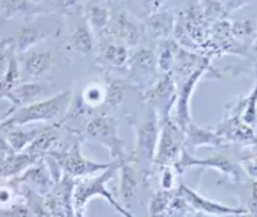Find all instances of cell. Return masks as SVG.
Wrapping results in <instances>:
<instances>
[{"label": "cell", "instance_id": "8992f818", "mask_svg": "<svg viewBox=\"0 0 257 217\" xmlns=\"http://www.w3.org/2000/svg\"><path fill=\"white\" fill-rule=\"evenodd\" d=\"M48 155L54 156L55 160L60 162L63 171L71 176L73 178H83V176H95L96 172H102L105 171L106 168H109L112 162L108 164H102V162H96V161H92L89 158H86L83 155V152L80 150V144L79 142H74L73 146L68 150H64V152H57V150H51Z\"/></svg>", "mask_w": 257, "mask_h": 217}, {"label": "cell", "instance_id": "52a82bcc", "mask_svg": "<svg viewBox=\"0 0 257 217\" xmlns=\"http://www.w3.org/2000/svg\"><path fill=\"white\" fill-rule=\"evenodd\" d=\"M177 96V87L175 78L170 72H166L162 78L154 82L144 93V98L160 116V120L169 119L175 106Z\"/></svg>", "mask_w": 257, "mask_h": 217}, {"label": "cell", "instance_id": "30bf717a", "mask_svg": "<svg viewBox=\"0 0 257 217\" xmlns=\"http://www.w3.org/2000/svg\"><path fill=\"white\" fill-rule=\"evenodd\" d=\"M177 194L182 196L192 210L202 213V214H212V216H227V214H247V208L241 207H230L224 203H218L214 200L205 198L195 190H192L186 184L180 182L177 187Z\"/></svg>", "mask_w": 257, "mask_h": 217}, {"label": "cell", "instance_id": "7402d4cb", "mask_svg": "<svg viewBox=\"0 0 257 217\" xmlns=\"http://www.w3.org/2000/svg\"><path fill=\"white\" fill-rule=\"evenodd\" d=\"M58 142H60L58 130L51 126L48 129H42L40 135L32 140V144L25 150L38 158H44L47 154H50L51 150H54L58 146Z\"/></svg>", "mask_w": 257, "mask_h": 217}, {"label": "cell", "instance_id": "6da1fadb", "mask_svg": "<svg viewBox=\"0 0 257 217\" xmlns=\"http://www.w3.org/2000/svg\"><path fill=\"white\" fill-rule=\"evenodd\" d=\"M71 102V92L64 90L50 98L34 102L31 104L16 108L8 114L0 118V132L8 130L11 128L25 126L29 123H51L60 116L68 103Z\"/></svg>", "mask_w": 257, "mask_h": 217}, {"label": "cell", "instance_id": "d4e9b609", "mask_svg": "<svg viewBox=\"0 0 257 217\" xmlns=\"http://www.w3.org/2000/svg\"><path fill=\"white\" fill-rule=\"evenodd\" d=\"M42 129H32V130H24L22 126L11 128L6 130V139L9 145L12 146L15 152H22L32 144V140L40 135Z\"/></svg>", "mask_w": 257, "mask_h": 217}, {"label": "cell", "instance_id": "44dd1931", "mask_svg": "<svg viewBox=\"0 0 257 217\" xmlns=\"http://www.w3.org/2000/svg\"><path fill=\"white\" fill-rule=\"evenodd\" d=\"M48 35L34 22H25L22 26L18 29L16 38L14 41L15 54H24L29 48L37 45L38 42L47 40Z\"/></svg>", "mask_w": 257, "mask_h": 217}, {"label": "cell", "instance_id": "83f0119b", "mask_svg": "<svg viewBox=\"0 0 257 217\" xmlns=\"http://www.w3.org/2000/svg\"><path fill=\"white\" fill-rule=\"evenodd\" d=\"M177 44L173 41H164L163 40L160 46V54L157 55V67L160 71L170 72V70L175 66V55H176Z\"/></svg>", "mask_w": 257, "mask_h": 217}, {"label": "cell", "instance_id": "836d02e7", "mask_svg": "<svg viewBox=\"0 0 257 217\" xmlns=\"http://www.w3.org/2000/svg\"><path fill=\"white\" fill-rule=\"evenodd\" d=\"M162 176H160V187L163 190H173L175 188V168L170 165L162 166Z\"/></svg>", "mask_w": 257, "mask_h": 217}, {"label": "cell", "instance_id": "d590c367", "mask_svg": "<svg viewBox=\"0 0 257 217\" xmlns=\"http://www.w3.org/2000/svg\"><path fill=\"white\" fill-rule=\"evenodd\" d=\"M15 191L8 187V186H3L0 187V208H12L14 207V200H15Z\"/></svg>", "mask_w": 257, "mask_h": 217}, {"label": "cell", "instance_id": "7a4b0ae2", "mask_svg": "<svg viewBox=\"0 0 257 217\" xmlns=\"http://www.w3.org/2000/svg\"><path fill=\"white\" fill-rule=\"evenodd\" d=\"M119 165L121 161H115L109 168L105 171H102L99 176H83L80 181L76 182L74 191H73V207H74V216H81L86 212L87 203L93 198V197H102L105 198L110 207H113L121 216L130 217L133 216L131 212L125 207H122L121 204L115 200V197L112 196V192L108 190V182L118 174L119 171Z\"/></svg>", "mask_w": 257, "mask_h": 217}, {"label": "cell", "instance_id": "ac0fdd59", "mask_svg": "<svg viewBox=\"0 0 257 217\" xmlns=\"http://www.w3.org/2000/svg\"><path fill=\"white\" fill-rule=\"evenodd\" d=\"M185 139H186V146H190L192 150L196 148H217L225 145L222 136L215 132H211L205 128H201L193 122L188 124V128L185 129Z\"/></svg>", "mask_w": 257, "mask_h": 217}, {"label": "cell", "instance_id": "2e32d148", "mask_svg": "<svg viewBox=\"0 0 257 217\" xmlns=\"http://www.w3.org/2000/svg\"><path fill=\"white\" fill-rule=\"evenodd\" d=\"M67 50L81 55H90L95 51V36L87 20L79 22L67 40Z\"/></svg>", "mask_w": 257, "mask_h": 217}, {"label": "cell", "instance_id": "9c48e42d", "mask_svg": "<svg viewBox=\"0 0 257 217\" xmlns=\"http://www.w3.org/2000/svg\"><path fill=\"white\" fill-rule=\"evenodd\" d=\"M206 68H208V64H206V66H202V67L196 68L193 72H190L189 77H186L185 82L177 87L176 102H175V106H173V110H172L170 118H172L173 122H176L183 130H185V129L188 128V124L192 122L189 112L190 97L193 94V90H195L198 82H201V78L203 77Z\"/></svg>", "mask_w": 257, "mask_h": 217}, {"label": "cell", "instance_id": "8fae6325", "mask_svg": "<svg viewBox=\"0 0 257 217\" xmlns=\"http://www.w3.org/2000/svg\"><path fill=\"white\" fill-rule=\"evenodd\" d=\"M157 55L150 50H140L130 55L128 76L140 87H151L157 72Z\"/></svg>", "mask_w": 257, "mask_h": 217}, {"label": "cell", "instance_id": "484cf974", "mask_svg": "<svg viewBox=\"0 0 257 217\" xmlns=\"http://www.w3.org/2000/svg\"><path fill=\"white\" fill-rule=\"evenodd\" d=\"M19 76H21V70H19V64H18V58L15 54H11L8 68H6L3 77L0 78V93L6 94L8 92H11L14 87H16L18 82H19Z\"/></svg>", "mask_w": 257, "mask_h": 217}, {"label": "cell", "instance_id": "f546056e", "mask_svg": "<svg viewBox=\"0 0 257 217\" xmlns=\"http://www.w3.org/2000/svg\"><path fill=\"white\" fill-rule=\"evenodd\" d=\"M35 4L31 0H5V10L3 18H11L14 14H25L29 18L31 14H35Z\"/></svg>", "mask_w": 257, "mask_h": 217}, {"label": "cell", "instance_id": "603a6c76", "mask_svg": "<svg viewBox=\"0 0 257 217\" xmlns=\"http://www.w3.org/2000/svg\"><path fill=\"white\" fill-rule=\"evenodd\" d=\"M84 19L87 20L93 32H103L110 20L109 8L100 2H89L84 9Z\"/></svg>", "mask_w": 257, "mask_h": 217}, {"label": "cell", "instance_id": "277c9868", "mask_svg": "<svg viewBox=\"0 0 257 217\" xmlns=\"http://www.w3.org/2000/svg\"><path fill=\"white\" fill-rule=\"evenodd\" d=\"M160 122H162V128H160L154 164L159 166L173 165L180 158L182 150H185L183 148V145L186 144L185 130L176 122H173L172 118Z\"/></svg>", "mask_w": 257, "mask_h": 217}, {"label": "cell", "instance_id": "d6a6232c", "mask_svg": "<svg viewBox=\"0 0 257 217\" xmlns=\"http://www.w3.org/2000/svg\"><path fill=\"white\" fill-rule=\"evenodd\" d=\"M254 32H256L254 19H243V20H235L234 24H231V35L238 40L248 38L254 35Z\"/></svg>", "mask_w": 257, "mask_h": 217}, {"label": "cell", "instance_id": "f35d334b", "mask_svg": "<svg viewBox=\"0 0 257 217\" xmlns=\"http://www.w3.org/2000/svg\"><path fill=\"white\" fill-rule=\"evenodd\" d=\"M253 51H254V52L257 54V40L254 41V44H253Z\"/></svg>", "mask_w": 257, "mask_h": 217}, {"label": "cell", "instance_id": "4dcf8cb0", "mask_svg": "<svg viewBox=\"0 0 257 217\" xmlns=\"http://www.w3.org/2000/svg\"><path fill=\"white\" fill-rule=\"evenodd\" d=\"M81 98L84 100L86 104H89L90 108H97L100 104L105 103V98H106V87L100 86V84H89L83 93H81Z\"/></svg>", "mask_w": 257, "mask_h": 217}, {"label": "cell", "instance_id": "9a60e30c", "mask_svg": "<svg viewBox=\"0 0 257 217\" xmlns=\"http://www.w3.org/2000/svg\"><path fill=\"white\" fill-rule=\"evenodd\" d=\"M130 55L128 48L123 45L100 44L97 50V62L109 70L123 71L128 70Z\"/></svg>", "mask_w": 257, "mask_h": 217}, {"label": "cell", "instance_id": "74e56055", "mask_svg": "<svg viewBox=\"0 0 257 217\" xmlns=\"http://www.w3.org/2000/svg\"><path fill=\"white\" fill-rule=\"evenodd\" d=\"M247 212H248V214L257 216V180L253 182V187H251V196H250V200H248Z\"/></svg>", "mask_w": 257, "mask_h": 217}, {"label": "cell", "instance_id": "4fadbf2b", "mask_svg": "<svg viewBox=\"0 0 257 217\" xmlns=\"http://www.w3.org/2000/svg\"><path fill=\"white\" fill-rule=\"evenodd\" d=\"M115 29H116V35L128 46H137L146 34L144 24H141L137 18L126 10L118 12L115 18Z\"/></svg>", "mask_w": 257, "mask_h": 217}, {"label": "cell", "instance_id": "1f68e13d", "mask_svg": "<svg viewBox=\"0 0 257 217\" xmlns=\"http://www.w3.org/2000/svg\"><path fill=\"white\" fill-rule=\"evenodd\" d=\"M243 122L248 126H254L257 122V67H256V82L251 93L245 98L243 108Z\"/></svg>", "mask_w": 257, "mask_h": 217}, {"label": "cell", "instance_id": "ba28073f", "mask_svg": "<svg viewBox=\"0 0 257 217\" xmlns=\"http://www.w3.org/2000/svg\"><path fill=\"white\" fill-rule=\"evenodd\" d=\"M160 116L153 108H149V113L141 124L137 126L136 140V161L137 158H144L149 162H154L156 150L160 136Z\"/></svg>", "mask_w": 257, "mask_h": 217}, {"label": "cell", "instance_id": "cb8c5ba5", "mask_svg": "<svg viewBox=\"0 0 257 217\" xmlns=\"http://www.w3.org/2000/svg\"><path fill=\"white\" fill-rule=\"evenodd\" d=\"M53 64V55L51 52H32L25 58L24 70L31 78H40L42 77Z\"/></svg>", "mask_w": 257, "mask_h": 217}, {"label": "cell", "instance_id": "4316f807", "mask_svg": "<svg viewBox=\"0 0 257 217\" xmlns=\"http://www.w3.org/2000/svg\"><path fill=\"white\" fill-rule=\"evenodd\" d=\"M173 190H159L156 191L153 196H151V200H150L149 206V214L150 216H160L167 213V208L173 200Z\"/></svg>", "mask_w": 257, "mask_h": 217}, {"label": "cell", "instance_id": "8d00e7d4", "mask_svg": "<svg viewBox=\"0 0 257 217\" xmlns=\"http://www.w3.org/2000/svg\"><path fill=\"white\" fill-rule=\"evenodd\" d=\"M140 2L143 3L144 9H146L150 14L162 10V8L164 6V3H166V0H140Z\"/></svg>", "mask_w": 257, "mask_h": 217}, {"label": "cell", "instance_id": "ffe728a7", "mask_svg": "<svg viewBox=\"0 0 257 217\" xmlns=\"http://www.w3.org/2000/svg\"><path fill=\"white\" fill-rule=\"evenodd\" d=\"M134 161L136 158H130V160L121 161V165H119V192H121L122 203L125 207H130L140 186L136 170L133 166Z\"/></svg>", "mask_w": 257, "mask_h": 217}, {"label": "cell", "instance_id": "f1b7e54d", "mask_svg": "<svg viewBox=\"0 0 257 217\" xmlns=\"http://www.w3.org/2000/svg\"><path fill=\"white\" fill-rule=\"evenodd\" d=\"M126 93V84L121 80H109L106 84V98L105 103L110 108H118L123 103Z\"/></svg>", "mask_w": 257, "mask_h": 217}, {"label": "cell", "instance_id": "5b68a950", "mask_svg": "<svg viewBox=\"0 0 257 217\" xmlns=\"http://www.w3.org/2000/svg\"><path fill=\"white\" fill-rule=\"evenodd\" d=\"M195 166L212 168L218 172L224 174L225 176H228L232 182H241V180H243L241 168L237 164L232 162L227 155H222V154H217V155L208 156L205 160H199L196 156H192L188 152V150H183L180 158L173 164V168H175L176 174H183L186 170L195 168Z\"/></svg>", "mask_w": 257, "mask_h": 217}, {"label": "cell", "instance_id": "5bb4252c", "mask_svg": "<svg viewBox=\"0 0 257 217\" xmlns=\"http://www.w3.org/2000/svg\"><path fill=\"white\" fill-rule=\"evenodd\" d=\"M48 90H51V86L47 82H28L24 84H18L5 94V98H8L14 104L15 108H22L34 102H38Z\"/></svg>", "mask_w": 257, "mask_h": 217}, {"label": "cell", "instance_id": "b9f144b4", "mask_svg": "<svg viewBox=\"0 0 257 217\" xmlns=\"http://www.w3.org/2000/svg\"><path fill=\"white\" fill-rule=\"evenodd\" d=\"M68 2H71V3H76V2H83V0H68Z\"/></svg>", "mask_w": 257, "mask_h": 217}, {"label": "cell", "instance_id": "3957f363", "mask_svg": "<svg viewBox=\"0 0 257 217\" xmlns=\"http://www.w3.org/2000/svg\"><path fill=\"white\" fill-rule=\"evenodd\" d=\"M84 138L106 148L113 161H125L130 158H136L134 155L130 156L126 154L125 144L119 136V122L113 116L100 114L92 119L84 128Z\"/></svg>", "mask_w": 257, "mask_h": 217}, {"label": "cell", "instance_id": "7bdbcfd3", "mask_svg": "<svg viewBox=\"0 0 257 217\" xmlns=\"http://www.w3.org/2000/svg\"><path fill=\"white\" fill-rule=\"evenodd\" d=\"M0 98H5V94H3V93H0Z\"/></svg>", "mask_w": 257, "mask_h": 217}, {"label": "cell", "instance_id": "60d3db41", "mask_svg": "<svg viewBox=\"0 0 257 217\" xmlns=\"http://www.w3.org/2000/svg\"><path fill=\"white\" fill-rule=\"evenodd\" d=\"M8 40H9V38H6V40H0V45H3V44L8 41Z\"/></svg>", "mask_w": 257, "mask_h": 217}, {"label": "cell", "instance_id": "e0dca14e", "mask_svg": "<svg viewBox=\"0 0 257 217\" xmlns=\"http://www.w3.org/2000/svg\"><path fill=\"white\" fill-rule=\"evenodd\" d=\"M41 158L29 154L28 150L14 152L0 158V178H14L19 176L28 166L40 161Z\"/></svg>", "mask_w": 257, "mask_h": 217}, {"label": "cell", "instance_id": "7c38bea8", "mask_svg": "<svg viewBox=\"0 0 257 217\" xmlns=\"http://www.w3.org/2000/svg\"><path fill=\"white\" fill-rule=\"evenodd\" d=\"M18 182L27 184L31 188H34L38 196H42V197H45L53 190L55 184L50 170H47L45 160H40L35 164H32L31 166H28L27 170L18 176Z\"/></svg>", "mask_w": 257, "mask_h": 217}, {"label": "cell", "instance_id": "d6986e66", "mask_svg": "<svg viewBox=\"0 0 257 217\" xmlns=\"http://www.w3.org/2000/svg\"><path fill=\"white\" fill-rule=\"evenodd\" d=\"M144 26H146V32L151 38L163 41L175 30L176 18L169 10H159L156 14H150Z\"/></svg>", "mask_w": 257, "mask_h": 217}, {"label": "cell", "instance_id": "e575fe53", "mask_svg": "<svg viewBox=\"0 0 257 217\" xmlns=\"http://www.w3.org/2000/svg\"><path fill=\"white\" fill-rule=\"evenodd\" d=\"M241 164H243V170L245 171V174L257 180V154L244 155L241 158Z\"/></svg>", "mask_w": 257, "mask_h": 217}, {"label": "cell", "instance_id": "ab89813d", "mask_svg": "<svg viewBox=\"0 0 257 217\" xmlns=\"http://www.w3.org/2000/svg\"><path fill=\"white\" fill-rule=\"evenodd\" d=\"M31 2H34V3H42V2H45V0H31Z\"/></svg>", "mask_w": 257, "mask_h": 217}]
</instances>
